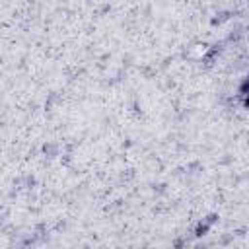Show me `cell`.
<instances>
[{"label":"cell","instance_id":"6da1fadb","mask_svg":"<svg viewBox=\"0 0 249 249\" xmlns=\"http://www.w3.org/2000/svg\"><path fill=\"white\" fill-rule=\"evenodd\" d=\"M210 230H212V224H210L208 220H204V218H202V220H200V222L195 226V231H193V233H195L196 237H204V235H206Z\"/></svg>","mask_w":249,"mask_h":249},{"label":"cell","instance_id":"7a4b0ae2","mask_svg":"<svg viewBox=\"0 0 249 249\" xmlns=\"http://www.w3.org/2000/svg\"><path fill=\"white\" fill-rule=\"evenodd\" d=\"M237 91H239L241 95H247V93H249V78H243V80H241V84H239Z\"/></svg>","mask_w":249,"mask_h":249},{"label":"cell","instance_id":"3957f363","mask_svg":"<svg viewBox=\"0 0 249 249\" xmlns=\"http://www.w3.org/2000/svg\"><path fill=\"white\" fill-rule=\"evenodd\" d=\"M243 107H245V109H249V93H247V95H243Z\"/></svg>","mask_w":249,"mask_h":249}]
</instances>
